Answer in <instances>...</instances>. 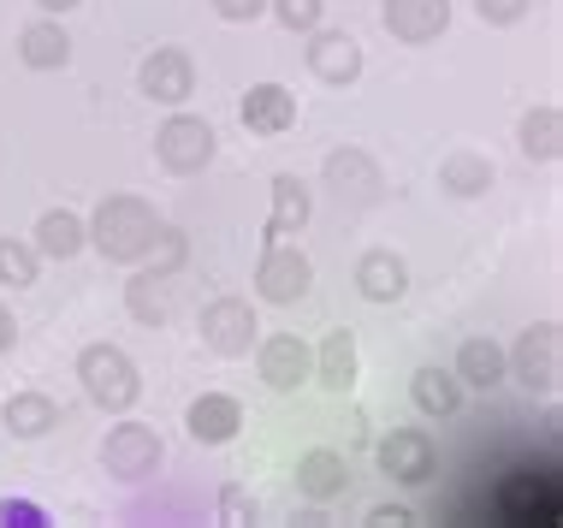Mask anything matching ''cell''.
<instances>
[{
  "label": "cell",
  "mask_w": 563,
  "mask_h": 528,
  "mask_svg": "<svg viewBox=\"0 0 563 528\" xmlns=\"http://www.w3.org/2000/svg\"><path fill=\"white\" fill-rule=\"evenodd\" d=\"M161 220L155 208L143 202V196H108V202L96 208V220H89V244H96L108 262H143L148 244H155Z\"/></svg>",
  "instance_id": "6da1fadb"
},
{
  "label": "cell",
  "mask_w": 563,
  "mask_h": 528,
  "mask_svg": "<svg viewBox=\"0 0 563 528\" xmlns=\"http://www.w3.org/2000/svg\"><path fill=\"white\" fill-rule=\"evenodd\" d=\"M78 381L89 392V404H101V410H113V416L143 398V374H136V362L119 351V344H84Z\"/></svg>",
  "instance_id": "7a4b0ae2"
},
{
  "label": "cell",
  "mask_w": 563,
  "mask_h": 528,
  "mask_svg": "<svg viewBox=\"0 0 563 528\" xmlns=\"http://www.w3.org/2000/svg\"><path fill=\"white\" fill-rule=\"evenodd\" d=\"M155 161L173 178H196L208 161H214V125H208V119H196V113H173L155 131Z\"/></svg>",
  "instance_id": "3957f363"
},
{
  "label": "cell",
  "mask_w": 563,
  "mask_h": 528,
  "mask_svg": "<svg viewBox=\"0 0 563 528\" xmlns=\"http://www.w3.org/2000/svg\"><path fill=\"white\" fill-rule=\"evenodd\" d=\"M505 369H516V381H522L528 392L552 398V392H558V374H563V333H558V321L528 327V333L516 339V351L505 356Z\"/></svg>",
  "instance_id": "277c9868"
},
{
  "label": "cell",
  "mask_w": 563,
  "mask_h": 528,
  "mask_svg": "<svg viewBox=\"0 0 563 528\" xmlns=\"http://www.w3.org/2000/svg\"><path fill=\"white\" fill-rule=\"evenodd\" d=\"M309 285H314V267H309V255L302 250H291V244H273L262 250V262H255V297L262 304H302L309 297Z\"/></svg>",
  "instance_id": "5b68a950"
},
{
  "label": "cell",
  "mask_w": 563,
  "mask_h": 528,
  "mask_svg": "<svg viewBox=\"0 0 563 528\" xmlns=\"http://www.w3.org/2000/svg\"><path fill=\"white\" fill-rule=\"evenodd\" d=\"M101 463L119 481H148L161 470V433L143 428V421H119L108 440H101Z\"/></svg>",
  "instance_id": "8992f818"
},
{
  "label": "cell",
  "mask_w": 563,
  "mask_h": 528,
  "mask_svg": "<svg viewBox=\"0 0 563 528\" xmlns=\"http://www.w3.org/2000/svg\"><path fill=\"white\" fill-rule=\"evenodd\" d=\"M379 470L391 481H404V487H421V481H433L439 470V446L428 428H391L386 440H379Z\"/></svg>",
  "instance_id": "52a82bcc"
},
{
  "label": "cell",
  "mask_w": 563,
  "mask_h": 528,
  "mask_svg": "<svg viewBox=\"0 0 563 528\" xmlns=\"http://www.w3.org/2000/svg\"><path fill=\"white\" fill-rule=\"evenodd\" d=\"M136 89L148 101H161V108H185L196 96V59L185 48H155L143 59V72H136Z\"/></svg>",
  "instance_id": "ba28073f"
},
{
  "label": "cell",
  "mask_w": 563,
  "mask_h": 528,
  "mask_svg": "<svg viewBox=\"0 0 563 528\" xmlns=\"http://www.w3.org/2000/svg\"><path fill=\"white\" fill-rule=\"evenodd\" d=\"M255 309L243 304V297H214V304L202 309V344L208 351H220V356H250V344H255Z\"/></svg>",
  "instance_id": "9c48e42d"
},
{
  "label": "cell",
  "mask_w": 563,
  "mask_h": 528,
  "mask_svg": "<svg viewBox=\"0 0 563 528\" xmlns=\"http://www.w3.org/2000/svg\"><path fill=\"white\" fill-rule=\"evenodd\" d=\"M386 30L404 42V48H428V42L445 36L451 24V0H386Z\"/></svg>",
  "instance_id": "30bf717a"
},
{
  "label": "cell",
  "mask_w": 563,
  "mask_h": 528,
  "mask_svg": "<svg viewBox=\"0 0 563 528\" xmlns=\"http://www.w3.org/2000/svg\"><path fill=\"white\" fill-rule=\"evenodd\" d=\"M262 381L273 386V392H297L302 381L314 374V351L302 344L297 333H273V339H262Z\"/></svg>",
  "instance_id": "8fae6325"
},
{
  "label": "cell",
  "mask_w": 563,
  "mask_h": 528,
  "mask_svg": "<svg viewBox=\"0 0 563 528\" xmlns=\"http://www.w3.org/2000/svg\"><path fill=\"white\" fill-rule=\"evenodd\" d=\"M327 190L339 196L344 208H368L379 196V167L362 148H339V155L327 161Z\"/></svg>",
  "instance_id": "7c38bea8"
},
{
  "label": "cell",
  "mask_w": 563,
  "mask_h": 528,
  "mask_svg": "<svg viewBox=\"0 0 563 528\" xmlns=\"http://www.w3.org/2000/svg\"><path fill=\"white\" fill-rule=\"evenodd\" d=\"M185 428H190L196 446H225V440H238V428H243V404L232 392H202V398L190 404Z\"/></svg>",
  "instance_id": "4fadbf2b"
},
{
  "label": "cell",
  "mask_w": 563,
  "mask_h": 528,
  "mask_svg": "<svg viewBox=\"0 0 563 528\" xmlns=\"http://www.w3.org/2000/svg\"><path fill=\"white\" fill-rule=\"evenodd\" d=\"M309 72L321 84H356L362 78V48L356 36H344V30H309Z\"/></svg>",
  "instance_id": "5bb4252c"
},
{
  "label": "cell",
  "mask_w": 563,
  "mask_h": 528,
  "mask_svg": "<svg viewBox=\"0 0 563 528\" xmlns=\"http://www.w3.org/2000/svg\"><path fill=\"white\" fill-rule=\"evenodd\" d=\"M243 125H250L255 138H285V131L297 125V96L285 84H255L250 96H243Z\"/></svg>",
  "instance_id": "9a60e30c"
},
{
  "label": "cell",
  "mask_w": 563,
  "mask_h": 528,
  "mask_svg": "<svg viewBox=\"0 0 563 528\" xmlns=\"http://www.w3.org/2000/svg\"><path fill=\"white\" fill-rule=\"evenodd\" d=\"M356 292L368 297V304H398V297L409 292V267H404V255L368 250V255L356 262Z\"/></svg>",
  "instance_id": "2e32d148"
},
{
  "label": "cell",
  "mask_w": 563,
  "mask_h": 528,
  "mask_svg": "<svg viewBox=\"0 0 563 528\" xmlns=\"http://www.w3.org/2000/svg\"><path fill=\"white\" fill-rule=\"evenodd\" d=\"M350 487V463L339 451H309V458H297V493L314 505H332L339 493Z\"/></svg>",
  "instance_id": "e0dca14e"
},
{
  "label": "cell",
  "mask_w": 563,
  "mask_h": 528,
  "mask_svg": "<svg viewBox=\"0 0 563 528\" xmlns=\"http://www.w3.org/2000/svg\"><path fill=\"white\" fill-rule=\"evenodd\" d=\"M0 421H7L12 440H42V433L59 428V404L48 398V392H12Z\"/></svg>",
  "instance_id": "ac0fdd59"
},
{
  "label": "cell",
  "mask_w": 563,
  "mask_h": 528,
  "mask_svg": "<svg viewBox=\"0 0 563 528\" xmlns=\"http://www.w3.org/2000/svg\"><path fill=\"white\" fill-rule=\"evenodd\" d=\"M19 59L30 72H59L71 59V36L59 30V19H48L42 12L36 24H24V36H19Z\"/></svg>",
  "instance_id": "d6986e66"
},
{
  "label": "cell",
  "mask_w": 563,
  "mask_h": 528,
  "mask_svg": "<svg viewBox=\"0 0 563 528\" xmlns=\"http://www.w3.org/2000/svg\"><path fill=\"white\" fill-rule=\"evenodd\" d=\"M30 244H36V255H48V262H71V255L89 244V226L71 215V208H48V215L36 220V238H30Z\"/></svg>",
  "instance_id": "ffe728a7"
},
{
  "label": "cell",
  "mask_w": 563,
  "mask_h": 528,
  "mask_svg": "<svg viewBox=\"0 0 563 528\" xmlns=\"http://www.w3.org/2000/svg\"><path fill=\"white\" fill-rule=\"evenodd\" d=\"M463 381H456L451 369H416V381H409V398H416V410L421 416H433V421H445L463 410Z\"/></svg>",
  "instance_id": "44dd1931"
},
{
  "label": "cell",
  "mask_w": 563,
  "mask_h": 528,
  "mask_svg": "<svg viewBox=\"0 0 563 528\" xmlns=\"http://www.w3.org/2000/svg\"><path fill=\"white\" fill-rule=\"evenodd\" d=\"M309 208H314V196H309V185H302L297 173H279V178H273V220H267V244H273V238L302 232V226H309Z\"/></svg>",
  "instance_id": "7402d4cb"
},
{
  "label": "cell",
  "mask_w": 563,
  "mask_h": 528,
  "mask_svg": "<svg viewBox=\"0 0 563 528\" xmlns=\"http://www.w3.org/2000/svg\"><path fill=\"white\" fill-rule=\"evenodd\" d=\"M125 309H131L143 327H161L166 315H173V274H155V267H143V274L125 285Z\"/></svg>",
  "instance_id": "603a6c76"
},
{
  "label": "cell",
  "mask_w": 563,
  "mask_h": 528,
  "mask_svg": "<svg viewBox=\"0 0 563 528\" xmlns=\"http://www.w3.org/2000/svg\"><path fill=\"white\" fill-rule=\"evenodd\" d=\"M356 333H327V344L314 351V381L327 392H350L356 386Z\"/></svg>",
  "instance_id": "cb8c5ba5"
},
{
  "label": "cell",
  "mask_w": 563,
  "mask_h": 528,
  "mask_svg": "<svg viewBox=\"0 0 563 528\" xmlns=\"http://www.w3.org/2000/svg\"><path fill=\"white\" fill-rule=\"evenodd\" d=\"M456 381L475 386V392H493L498 381H505V351H498L493 339H468L463 351H456Z\"/></svg>",
  "instance_id": "d4e9b609"
},
{
  "label": "cell",
  "mask_w": 563,
  "mask_h": 528,
  "mask_svg": "<svg viewBox=\"0 0 563 528\" xmlns=\"http://www.w3.org/2000/svg\"><path fill=\"white\" fill-rule=\"evenodd\" d=\"M522 155L528 161H558L563 155V113L552 108V101L522 119Z\"/></svg>",
  "instance_id": "484cf974"
},
{
  "label": "cell",
  "mask_w": 563,
  "mask_h": 528,
  "mask_svg": "<svg viewBox=\"0 0 563 528\" xmlns=\"http://www.w3.org/2000/svg\"><path fill=\"white\" fill-rule=\"evenodd\" d=\"M493 185V167H486V155H468V148H456V155L439 161V190L451 196H481Z\"/></svg>",
  "instance_id": "4316f807"
},
{
  "label": "cell",
  "mask_w": 563,
  "mask_h": 528,
  "mask_svg": "<svg viewBox=\"0 0 563 528\" xmlns=\"http://www.w3.org/2000/svg\"><path fill=\"white\" fill-rule=\"evenodd\" d=\"M36 274H42V255H36V244H24V238H0V285H36Z\"/></svg>",
  "instance_id": "83f0119b"
},
{
  "label": "cell",
  "mask_w": 563,
  "mask_h": 528,
  "mask_svg": "<svg viewBox=\"0 0 563 528\" xmlns=\"http://www.w3.org/2000/svg\"><path fill=\"white\" fill-rule=\"evenodd\" d=\"M267 12L279 19L285 30H321V12H327V0H267Z\"/></svg>",
  "instance_id": "f1b7e54d"
},
{
  "label": "cell",
  "mask_w": 563,
  "mask_h": 528,
  "mask_svg": "<svg viewBox=\"0 0 563 528\" xmlns=\"http://www.w3.org/2000/svg\"><path fill=\"white\" fill-rule=\"evenodd\" d=\"M143 262H155V274H178L185 267V232H173V226H161L155 244H148Z\"/></svg>",
  "instance_id": "f546056e"
},
{
  "label": "cell",
  "mask_w": 563,
  "mask_h": 528,
  "mask_svg": "<svg viewBox=\"0 0 563 528\" xmlns=\"http://www.w3.org/2000/svg\"><path fill=\"white\" fill-rule=\"evenodd\" d=\"M0 528H48V510L30 499H0Z\"/></svg>",
  "instance_id": "4dcf8cb0"
},
{
  "label": "cell",
  "mask_w": 563,
  "mask_h": 528,
  "mask_svg": "<svg viewBox=\"0 0 563 528\" xmlns=\"http://www.w3.org/2000/svg\"><path fill=\"white\" fill-rule=\"evenodd\" d=\"M528 7L534 0H475V12L486 24H516V19H528Z\"/></svg>",
  "instance_id": "1f68e13d"
},
{
  "label": "cell",
  "mask_w": 563,
  "mask_h": 528,
  "mask_svg": "<svg viewBox=\"0 0 563 528\" xmlns=\"http://www.w3.org/2000/svg\"><path fill=\"white\" fill-rule=\"evenodd\" d=\"M214 12H220V19H232V24H255L267 12V0H214Z\"/></svg>",
  "instance_id": "d6a6232c"
},
{
  "label": "cell",
  "mask_w": 563,
  "mask_h": 528,
  "mask_svg": "<svg viewBox=\"0 0 563 528\" xmlns=\"http://www.w3.org/2000/svg\"><path fill=\"white\" fill-rule=\"evenodd\" d=\"M220 510H225V522H250V517H255V505L243 499V487H225V499H220Z\"/></svg>",
  "instance_id": "836d02e7"
},
{
  "label": "cell",
  "mask_w": 563,
  "mask_h": 528,
  "mask_svg": "<svg viewBox=\"0 0 563 528\" xmlns=\"http://www.w3.org/2000/svg\"><path fill=\"white\" fill-rule=\"evenodd\" d=\"M368 522H374V528H404V522H416V517H409L404 505H379V510H374Z\"/></svg>",
  "instance_id": "e575fe53"
},
{
  "label": "cell",
  "mask_w": 563,
  "mask_h": 528,
  "mask_svg": "<svg viewBox=\"0 0 563 528\" xmlns=\"http://www.w3.org/2000/svg\"><path fill=\"white\" fill-rule=\"evenodd\" d=\"M12 339H19V321H12V309H7V304H0V356H7V351H12Z\"/></svg>",
  "instance_id": "d590c367"
},
{
  "label": "cell",
  "mask_w": 563,
  "mask_h": 528,
  "mask_svg": "<svg viewBox=\"0 0 563 528\" xmlns=\"http://www.w3.org/2000/svg\"><path fill=\"white\" fill-rule=\"evenodd\" d=\"M36 7L48 12V19H59V12H71V7H78V0H36Z\"/></svg>",
  "instance_id": "8d00e7d4"
}]
</instances>
